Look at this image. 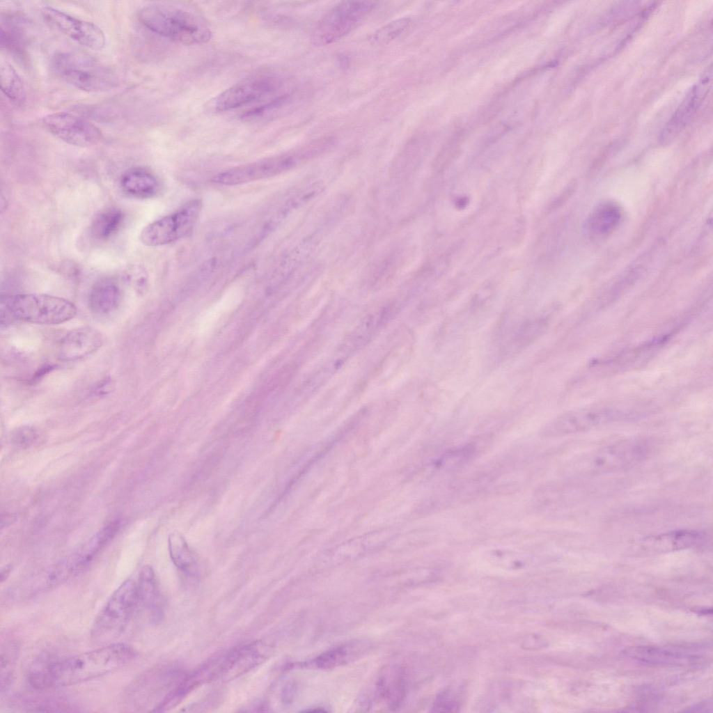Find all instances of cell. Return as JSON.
Here are the masks:
<instances>
[{
    "label": "cell",
    "mask_w": 713,
    "mask_h": 713,
    "mask_svg": "<svg viewBox=\"0 0 713 713\" xmlns=\"http://www.w3.org/2000/svg\"><path fill=\"white\" fill-rule=\"evenodd\" d=\"M136 655L130 645L113 643L62 659H54L48 688L73 685L98 677L130 663Z\"/></svg>",
    "instance_id": "6da1fadb"
},
{
    "label": "cell",
    "mask_w": 713,
    "mask_h": 713,
    "mask_svg": "<svg viewBox=\"0 0 713 713\" xmlns=\"http://www.w3.org/2000/svg\"><path fill=\"white\" fill-rule=\"evenodd\" d=\"M137 17L150 31L185 45L205 43L212 37L208 24L201 17L176 6L149 5L141 8Z\"/></svg>",
    "instance_id": "7a4b0ae2"
},
{
    "label": "cell",
    "mask_w": 713,
    "mask_h": 713,
    "mask_svg": "<svg viewBox=\"0 0 713 713\" xmlns=\"http://www.w3.org/2000/svg\"><path fill=\"white\" fill-rule=\"evenodd\" d=\"M1 322L21 321L55 324L68 321L77 313L70 301L45 294H17L1 297Z\"/></svg>",
    "instance_id": "3957f363"
},
{
    "label": "cell",
    "mask_w": 713,
    "mask_h": 713,
    "mask_svg": "<svg viewBox=\"0 0 713 713\" xmlns=\"http://www.w3.org/2000/svg\"><path fill=\"white\" fill-rule=\"evenodd\" d=\"M333 143L330 137L319 139L294 150L222 171L212 181L236 185L276 175L318 156Z\"/></svg>",
    "instance_id": "277c9868"
},
{
    "label": "cell",
    "mask_w": 713,
    "mask_h": 713,
    "mask_svg": "<svg viewBox=\"0 0 713 713\" xmlns=\"http://www.w3.org/2000/svg\"><path fill=\"white\" fill-rule=\"evenodd\" d=\"M52 67L65 82L86 92L108 91L118 82L112 68L81 52H58L53 57Z\"/></svg>",
    "instance_id": "5b68a950"
},
{
    "label": "cell",
    "mask_w": 713,
    "mask_h": 713,
    "mask_svg": "<svg viewBox=\"0 0 713 713\" xmlns=\"http://www.w3.org/2000/svg\"><path fill=\"white\" fill-rule=\"evenodd\" d=\"M652 444L645 439H628L582 454L574 462V471L595 475L622 471L645 460L652 453Z\"/></svg>",
    "instance_id": "8992f818"
},
{
    "label": "cell",
    "mask_w": 713,
    "mask_h": 713,
    "mask_svg": "<svg viewBox=\"0 0 713 713\" xmlns=\"http://www.w3.org/2000/svg\"><path fill=\"white\" fill-rule=\"evenodd\" d=\"M139 608L136 578H128L111 594L96 616L91 638L97 643L118 637Z\"/></svg>",
    "instance_id": "52a82bcc"
},
{
    "label": "cell",
    "mask_w": 713,
    "mask_h": 713,
    "mask_svg": "<svg viewBox=\"0 0 713 713\" xmlns=\"http://www.w3.org/2000/svg\"><path fill=\"white\" fill-rule=\"evenodd\" d=\"M641 416L638 412L616 407L582 408L556 417L542 428L541 433L545 437L566 435L611 423L634 420Z\"/></svg>",
    "instance_id": "ba28073f"
},
{
    "label": "cell",
    "mask_w": 713,
    "mask_h": 713,
    "mask_svg": "<svg viewBox=\"0 0 713 713\" xmlns=\"http://www.w3.org/2000/svg\"><path fill=\"white\" fill-rule=\"evenodd\" d=\"M373 1H347L331 8L318 22L311 40L316 46L331 44L356 29L375 9Z\"/></svg>",
    "instance_id": "9c48e42d"
},
{
    "label": "cell",
    "mask_w": 713,
    "mask_h": 713,
    "mask_svg": "<svg viewBox=\"0 0 713 713\" xmlns=\"http://www.w3.org/2000/svg\"><path fill=\"white\" fill-rule=\"evenodd\" d=\"M201 209V203L194 200L176 212L156 220L143 228L140 241L149 246L173 242L187 235L194 227Z\"/></svg>",
    "instance_id": "30bf717a"
},
{
    "label": "cell",
    "mask_w": 713,
    "mask_h": 713,
    "mask_svg": "<svg viewBox=\"0 0 713 713\" xmlns=\"http://www.w3.org/2000/svg\"><path fill=\"white\" fill-rule=\"evenodd\" d=\"M281 85V80L278 76L272 74L253 75L233 85L210 100L206 109L213 113L232 110L275 92Z\"/></svg>",
    "instance_id": "8fae6325"
},
{
    "label": "cell",
    "mask_w": 713,
    "mask_h": 713,
    "mask_svg": "<svg viewBox=\"0 0 713 713\" xmlns=\"http://www.w3.org/2000/svg\"><path fill=\"white\" fill-rule=\"evenodd\" d=\"M44 127L61 141L79 147H88L100 141L101 130L88 120L68 112L50 113L42 119Z\"/></svg>",
    "instance_id": "7c38bea8"
},
{
    "label": "cell",
    "mask_w": 713,
    "mask_h": 713,
    "mask_svg": "<svg viewBox=\"0 0 713 713\" xmlns=\"http://www.w3.org/2000/svg\"><path fill=\"white\" fill-rule=\"evenodd\" d=\"M41 13L47 24L79 45L93 50L104 47V33L95 24L52 6L43 7Z\"/></svg>",
    "instance_id": "4fadbf2b"
},
{
    "label": "cell",
    "mask_w": 713,
    "mask_h": 713,
    "mask_svg": "<svg viewBox=\"0 0 713 713\" xmlns=\"http://www.w3.org/2000/svg\"><path fill=\"white\" fill-rule=\"evenodd\" d=\"M711 77L710 65L663 128L659 136V141L662 145L671 142L691 120L710 91Z\"/></svg>",
    "instance_id": "5bb4252c"
},
{
    "label": "cell",
    "mask_w": 713,
    "mask_h": 713,
    "mask_svg": "<svg viewBox=\"0 0 713 713\" xmlns=\"http://www.w3.org/2000/svg\"><path fill=\"white\" fill-rule=\"evenodd\" d=\"M102 336L95 329L84 327L67 334L61 340L57 355L62 361H75L97 351L102 345Z\"/></svg>",
    "instance_id": "9a60e30c"
},
{
    "label": "cell",
    "mask_w": 713,
    "mask_h": 713,
    "mask_svg": "<svg viewBox=\"0 0 713 713\" xmlns=\"http://www.w3.org/2000/svg\"><path fill=\"white\" fill-rule=\"evenodd\" d=\"M640 544L645 549L679 550L699 547L707 540V534L694 529H678L645 537Z\"/></svg>",
    "instance_id": "2e32d148"
},
{
    "label": "cell",
    "mask_w": 713,
    "mask_h": 713,
    "mask_svg": "<svg viewBox=\"0 0 713 713\" xmlns=\"http://www.w3.org/2000/svg\"><path fill=\"white\" fill-rule=\"evenodd\" d=\"M621 219L620 206L613 201H605L597 205L588 215L583 225V231L591 239H602L618 227Z\"/></svg>",
    "instance_id": "e0dca14e"
},
{
    "label": "cell",
    "mask_w": 713,
    "mask_h": 713,
    "mask_svg": "<svg viewBox=\"0 0 713 713\" xmlns=\"http://www.w3.org/2000/svg\"><path fill=\"white\" fill-rule=\"evenodd\" d=\"M121 290L113 279L104 278L97 281L88 295V306L97 315H106L113 311L121 301Z\"/></svg>",
    "instance_id": "ac0fdd59"
},
{
    "label": "cell",
    "mask_w": 713,
    "mask_h": 713,
    "mask_svg": "<svg viewBox=\"0 0 713 713\" xmlns=\"http://www.w3.org/2000/svg\"><path fill=\"white\" fill-rule=\"evenodd\" d=\"M406 683L400 668H389L384 671L376 684L377 696L389 708H397L403 701Z\"/></svg>",
    "instance_id": "d6986e66"
},
{
    "label": "cell",
    "mask_w": 713,
    "mask_h": 713,
    "mask_svg": "<svg viewBox=\"0 0 713 713\" xmlns=\"http://www.w3.org/2000/svg\"><path fill=\"white\" fill-rule=\"evenodd\" d=\"M120 184L127 194L140 198L152 197L159 190L157 178L149 171L140 167L126 171L121 176Z\"/></svg>",
    "instance_id": "ffe728a7"
},
{
    "label": "cell",
    "mask_w": 713,
    "mask_h": 713,
    "mask_svg": "<svg viewBox=\"0 0 713 713\" xmlns=\"http://www.w3.org/2000/svg\"><path fill=\"white\" fill-rule=\"evenodd\" d=\"M628 656L641 663L652 665L682 666L694 664L697 657L683 654L682 652L667 650L659 648L638 646L629 649Z\"/></svg>",
    "instance_id": "44dd1931"
},
{
    "label": "cell",
    "mask_w": 713,
    "mask_h": 713,
    "mask_svg": "<svg viewBox=\"0 0 713 713\" xmlns=\"http://www.w3.org/2000/svg\"><path fill=\"white\" fill-rule=\"evenodd\" d=\"M139 607L148 610L152 618L157 619L162 613L159 592L152 568L145 565L136 578Z\"/></svg>",
    "instance_id": "7402d4cb"
},
{
    "label": "cell",
    "mask_w": 713,
    "mask_h": 713,
    "mask_svg": "<svg viewBox=\"0 0 713 713\" xmlns=\"http://www.w3.org/2000/svg\"><path fill=\"white\" fill-rule=\"evenodd\" d=\"M367 648L368 644L362 641L345 643L324 652L313 660V664L318 668H335L355 659Z\"/></svg>",
    "instance_id": "603a6c76"
},
{
    "label": "cell",
    "mask_w": 713,
    "mask_h": 713,
    "mask_svg": "<svg viewBox=\"0 0 713 713\" xmlns=\"http://www.w3.org/2000/svg\"><path fill=\"white\" fill-rule=\"evenodd\" d=\"M169 548L171 558L178 568L191 576L198 574L197 556L180 534L173 533L169 535Z\"/></svg>",
    "instance_id": "cb8c5ba5"
},
{
    "label": "cell",
    "mask_w": 713,
    "mask_h": 713,
    "mask_svg": "<svg viewBox=\"0 0 713 713\" xmlns=\"http://www.w3.org/2000/svg\"><path fill=\"white\" fill-rule=\"evenodd\" d=\"M1 89L3 94L13 102L22 105L26 101V89L24 82L12 65L1 62L0 65Z\"/></svg>",
    "instance_id": "d4e9b609"
},
{
    "label": "cell",
    "mask_w": 713,
    "mask_h": 713,
    "mask_svg": "<svg viewBox=\"0 0 713 713\" xmlns=\"http://www.w3.org/2000/svg\"><path fill=\"white\" fill-rule=\"evenodd\" d=\"M124 219L123 212L110 207L95 215L91 224V233L95 239L106 240L112 236L120 228Z\"/></svg>",
    "instance_id": "484cf974"
},
{
    "label": "cell",
    "mask_w": 713,
    "mask_h": 713,
    "mask_svg": "<svg viewBox=\"0 0 713 713\" xmlns=\"http://www.w3.org/2000/svg\"><path fill=\"white\" fill-rule=\"evenodd\" d=\"M0 39L1 47L10 52L22 54L25 50V33L19 22L13 18L2 17Z\"/></svg>",
    "instance_id": "4316f807"
},
{
    "label": "cell",
    "mask_w": 713,
    "mask_h": 713,
    "mask_svg": "<svg viewBox=\"0 0 713 713\" xmlns=\"http://www.w3.org/2000/svg\"><path fill=\"white\" fill-rule=\"evenodd\" d=\"M19 653L17 642L11 641L1 647V692L6 691L13 681V668Z\"/></svg>",
    "instance_id": "83f0119b"
},
{
    "label": "cell",
    "mask_w": 713,
    "mask_h": 713,
    "mask_svg": "<svg viewBox=\"0 0 713 713\" xmlns=\"http://www.w3.org/2000/svg\"><path fill=\"white\" fill-rule=\"evenodd\" d=\"M547 317L539 315L522 322L516 329L512 338V346L520 348L534 340L544 329Z\"/></svg>",
    "instance_id": "f1b7e54d"
},
{
    "label": "cell",
    "mask_w": 713,
    "mask_h": 713,
    "mask_svg": "<svg viewBox=\"0 0 713 713\" xmlns=\"http://www.w3.org/2000/svg\"><path fill=\"white\" fill-rule=\"evenodd\" d=\"M290 100L289 94H283L278 96L264 104H261L258 107H254L249 111H246L242 114V119L246 121H256L259 119L271 116L274 112L277 111L285 105H286Z\"/></svg>",
    "instance_id": "f546056e"
},
{
    "label": "cell",
    "mask_w": 713,
    "mask_h": 713,
    "mask_svg": "<svg viewBox=\"0 0 713 713\" xmlns=\"http://www.w3.org/2000/svg\"><path fill=\"white\" fill-rule=\"evenodd\" d=\"M28 712H71L75 711L70 702L61 698H42L31 699L24 702Z\"/></svg>",
    "instance_id": "4dcf8cb0"
},
{
    "label": "cell",
    "mask_w": 713,
    "mask_h": 713,
    "mask_svg": "<svg viewBox=\"0 0 713 713\" xmlns=\"http://www.w3.org/2000/svg\"><path fill=\"white\" fill-rule=\"evenodd\" d=\"M409 17H402L389 22L379 29L373 36V40L378 43H386L394 40L402 34L410 25Z\"/></svg>",
    "instance_id": "1f68e13d"
},
{
    "label": "cell",
    "mask_w": 713,
    "mask_h": 713,
    "mask_svg": "<svg viewBox=\"0 0 713 713\" xmlns=\"http://www.w3.org/2000/svg\"><path fill=\"white\" fill-rule=\"evenodd\" d=\"M37 438L38 432L35 428L22 426L13 432L11 441L17 447L25 448L31 446Z\"/></svg>",
    "instance_id": "d6a6232c"
},
{
    "label": "cell",
    "mask_w": 713,
    "mask_h": 713,
    "mask_svg": "<svg viewBox=\"0 0 713 713\" xmlns=\"http://www.w3.org/2000/svg\"><path fill=\"white\" fill-rule=\"evenodd\" d=\"M146 276L143 269L139 267H130L127 273V277L130 282L134 283L139 288L145 284Z\"/></svg>",
    "instance_id": "836d02e7"
},
{
    "label": "cell",
    "mask_w": 713,
    "mask_h": 713,
    "mask_svg": "<svg viewBox=\"0 0 713 713\" xmlns=\"http://www.w3.org/2000/svg\"><path fill=\"white\" fill-rule=\"evenodd\" d=\"M112 382L109 379H103L94 386L92 394L95 396L104 395L112 389Z\"/></svg>",
    "instance_id": "e575fe53"
},
{
    "label": "cell",
    "mask_w": 713,
    "mask_h": 713,
    "mask_svg": "<svg viewBox=\"0 0 713 713\" xmlns=\"http://www.w3.org/2000/svg\"><path fill=\"white\" fill-rule=\"evenodd\" d=\"M13 520H14V519H13V515L11 514H8L7 512H5L4 515L2 514L1 515V528H3V526H8V524H10L11 523V521H13Z\"/></svg>",
    "instance_id": "d590c367"
},
{
    "label": "cell",
    "mask_w": 713,
    "mask_h": 713,
    "mask_svg": "<svg viewBox=\"0 0 713 713\" xmlns=\"http://www.w3.org/2000/svg\"><path fill=\"white\" fill-rule=\"evenodd\" d=\"M11 569H12V567L10 565H6L4 567H3L1 569V583H3L5 580L7 579V578L8 577V576H9V574L10 573Z\"/></svg>",
    "instance_id": "8d00e7d4"
},
{
    "label": "cell",
    "mask_w": 713,
    "mask_h": 713,
    "mask_svg": "<svg viewBox=\"0 0 713 713\" xmlns=\"http://www.w3.org/2000/svg\"><path fill=\"white\" fill-rule=\"evenodd\" d=\"M54 368V366H52V365H47V366H43L40 369V370L38 371V373H37L36 374V376H35L34 379H39L41 376L44 375L46 373H48L49 371H50Z\"/></svg>",
    "instance_id": "74e56055"
}]
</instances>
